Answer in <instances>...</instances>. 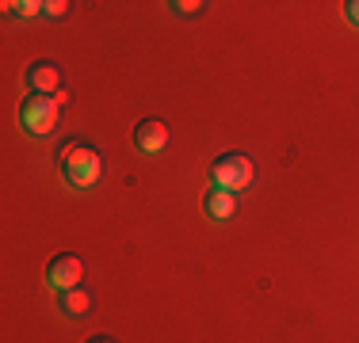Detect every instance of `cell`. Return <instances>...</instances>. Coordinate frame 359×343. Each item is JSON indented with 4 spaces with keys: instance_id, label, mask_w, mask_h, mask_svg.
<instances>
[{
    "instance_id": "obj_1",
    "label": "cell",
    "mask_w": 359,
    "mask_h": 343,
    "mask_svg": "<svg viewBox=\"0 0 359 343\" xmlns=\"http://www.w3.org/2000/svg\"><path fill=\"white\" fill-rule=\"evenodd\" d=\"M62 176L69 179L73 187H81V191L96 187L100 176H104V157H100V149H92V145H84V141L65 145L62 149Z\"/></svg>"
},
{
    "instance_id": "obj_2",
    "label": "cell",
    "mask_w": 359,
    "mask_h": 343,
    "mask_svg": "<svg viewBox=\"0 0 359 343\" xmlns=\"http://www.w3.org/2000/svg\"><path fill=\"white\" fill-rule=\"evenodd\" d=\"M252 179H256V168L245 153H222L215 164H210V187H222L229 195L245 191Z\"/></svg>"
},
{
    "instance_id": "obj_3",
    "label": "cell",
    "mask_w": 359,
    "mask_h": 343,
    "mask_svg": "<svg viewBox=\"0 0 359 343\" xmlns=\"http://www.w3.org/2000/svg\"><path fill=\"white\" fill-rule=\"evenodd\" d=\"M57 118H62V107H57L54 96H35V92H31V96L20 103V126L31 137L54 134L57 130Z\"/></svg>"
},
{
    "instance_id": "obj_4",
    "label": "cell",
    "mask_w": 359,
    "mask_h": 343,
    "mask_svg": "<svg viewBox=\"0 0 359 343\" xmlns=\"http://www.w3.org/2000/svg\"><path fill=\"white\" fill-rule=\"evenodd\" d=\"M81 279H84V263L76 260V255H54V260L46 263V282H50V290H57V294L73 290Z\"/></svg>"
},
{
    "instance_id": "obj_5",
    "label": "cell",
    "mask_w": 359,
    "mask_h": 343,
    "mask_svg": "<svg viewBox=\"0 0 359 343\" xmlns=\"http://www.w3.org/2000/svg\"><path fill=\"white\" fill-rule=\"evenodd\" d=\"M27 84L35 96H57L62 92V69L54 62H35L27 69Z\"/></svg>"
},
{
    "instance_id": "obj_6",
    "label": "cell",
    "mask_w": 359,
    "mask_h": 343,
    "mask_svg": "<svg viewBox=\"0 0 359 343\" xmlns=\"http://www.w3.org/2000/svg\"><path fill=\"white\" fill-rule=\"evenodd\" d=\"M134 145H138V153H161L168 145V126L161 118H142L134 126Z\"/></svg>"
},
{
    "instance_id": "obj_7",
    "label": "cell",
    "mask_w": 359,
    "mask_h": 343,
    "mask_svg": "<svg viewBox=\"0 0 359 343\" xmlns=\"http://www.w3.org/2000/svg\"><path fill=\"white\" fill-rule=\"evenodd\" d=\"M203 210H207L215 221H226L229 214L237 210V195L222 191V187H207V191H203Z\"/></svg>"
},
{
    "instance_id": "obj_8",
    "label": "cell",
    "mask_w": 359,
    "mask_h": 343,
    "mask_svg": "<svg viewBox=\"0 0 359 343\" xmlns=\"http://www.w3.org/2000/svg\"><path fill=\"white\" fill-rule=\"evenodd\" d=\"M57 305H62L65 316H88L92 313V294L84 286H73V290H65V294L57 298Z\"/></svg>"
},
{
    "instance_id": "obj_9",
    "label": "cell",
    "mask_w": 359,
    "mask_h": 343,
    "mask_svg": "<svg viewBox=\"0 0 359 343\" xmlns=\"http://www.w3.org/2000/svg\"><path fill=\"white\" fill-rule=\"evenodd\" d=\"M12 12H20V15H39V12H46V4H39V0H23V4H8Z\"/></svg>"
},
{
    "instance_id": "obj_10",
    "label": "cell",
    "mask_w": 359,
    "mask_h": 343,
    "mask_svg": "<svg viewBox=\"0 0 359 343\" xmlns=\"http://www.w3.org/2000/svg\"><path fill=\"white\" fill-rule=\"evenodd\" d=\"M65 12H69V4H65V0H50V4H46V15H50V20H62Z\"/></svg>"
},
{
    "instance_id": "obj_11",
    "label": "cell",
    "mask_w": 359,
    "mask_h": 343,
    "mask_svg": "<svg viewBox=\"0 0 359 343\" xmlns=\"http://www.w3.org/2000/svg\"><path fill=\"white\" fill-rule=\"evenodd\" d=\"M344 12H348V20H352L355 27H359V0H348V4H344Z\"/></svg>"
},
{
    "instance_id": "obj_12",
    "label": "cell",
    "mask_w": 359,
    "mask_h": 343,
    "mask_svg": "<svg viewBox=\"0 0 359 343\" xmlns=\"http://www.w3.org/2000/svg\"><path fill=\"white\" fill-rule=\"evenodd\" d=\"M172 8H176V12H199L203 4H199V0H180V4H172Z\"/></svg>"
},
{
    "instance_id": "obj_13",
    "label": "cell",
    "mask_w": 359,
    "mask_h": 343,
    "mask_svg": "<svg viewBox=\"0 0 359 343\" xmlns=\"http://www.w3.org/2000/svg\"><path fill=\"white\" fill-rule=\"evenodd\" d=\"M84 343H115L111 336H92V340H84Z\"/></svg>"
}]
</instances>
